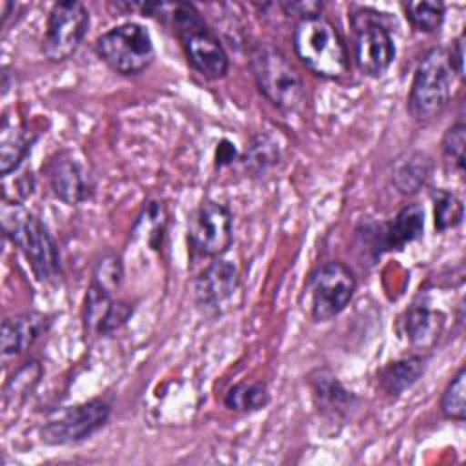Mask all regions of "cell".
<instances>
[{
    "label": "cell",
    "mask_w": 466,
    "mask_h": 466,
    "mask_svg": "<svg viewBox=\"0 0 466 466\" xmlns=\"http://www.w3.org/2000/svg\"><path fill=\"white\" fill-rule=\"evenodd\" d=\"M4 235L25 257L40 282H56L62 277V258L47 226L20 202L2 206Z\"/></svg>",
    "instance_id": "6da1fadb"
},
{
    "label": "cell",
    "mask_w": 466,
    "mask_h": 466,
    "mask_svg": "<svg viewBox=\"0 0 466 466\" xmlns=\"http://www.w3.org/2000/svg\"><path fill=\"white\" fill-rule=\"evenodd\" d=\"M297 58L317 76L340 80L350 73V55L337 27L322 15L297 20L293 36Z\"/></svg>",
    "instance_id": "7a4b0ae2"
},
{
    "label": "cell",
    "mask_w": 466,
    "mask_h": 466,
    "mask_svg": "<svg viewBox=\"0 0 466 466\" xmlns=\"http://www.w3.org/2000/svg\"><path fill=\"white\" fill-rule=\"evenodd\" d=\"M187 64L206 80H220L229 69L228 53L217 33L193 4H175L169 13Z\"/></svg>",
    "instance_id": "3957f363"
},
{
    "label": "cell",
    "mask_w": 466,
    "mask_h": 466,
    "mask_svg": "<svg viewBox=\"0 0 466 466\" xmlns=\"http://www.w3.org/2000/svg\"><path fill=\"white\" fill-rule=\"evenodd\" d=\"M455 73L451 71L446 47H431L426 51L413 71L408 113L413 120L426 124L437 118L450 104Z\"/></svg>",
    "instance_id": "277c9868"
},
{
    "label": "cell",
    "mask_w": 466,
    "mask_h": 466,
    "mask_svg": "<svg viewBox=\"0 0 466 466\" xmlns=\"http://www.w3.org/2000/svg\"><path fill=\"white\" fill-rule=\"evenodd\" d=\"M249 67L262 96L282 113H297L306 104V89L297 69L275 47L260 44L251 49Z\"/></svg>",
    "instance_id": "5b68a950"
},
{
    "label": "cell",
    "mask_w": 466,
    "mask_h": 466,
    "mask_svg": "<svg viewBox=\"0 0 466 466\" xmlns=\"http://www.w3.org/2000/svg\"><path fill=\"white\" fill-rule=\"evenodd\" d=\"M350 24L355 35L353 60L357 69L366 76H382L395 60V42L386 24V13L355 5L350 11Z\"/></svg>",
    "instance_id": "8992f818"
},
{
    "label": "cell",
    "mask_w": 466,
    "mask_h": 466,
    "mask_svg": "<svg viewBox=\"0 0 466 466\" xmlns=\"http://www.w3.org/2000/svg\"><path fill=\"white\" fill-rule=\"evenodd\" d=\"M96 56L116 75L137 76L155 60V46L149 31L137 22L118 24L100 36L95 44Z\"/></svg>",
    "instance_id": "52a82bcc"
},
{
    "label": "cell",
    "mask_w": 466,
    "mask_h": 466,
    "mask_svg": "<svg viewBox=\"0 0 466 466\" xmlns=\"http://www.w3.org/2000/svg\"><path fill=\"white\" fill-rule=\"evenodd\" d=\"M357 291L355 273L339 260L319 266L308 279L306 293L309 315L315 322H328L340 315Z\"/></svg>",
    "instance_id": "ba28073f"
},
{
    "label": "cell",
    "mask_w": 466,
    "mask_h": 466,
    "mask_svg": "<svg viewBox=\"0 0 466 466\" xmlns=\"http://www.w3.org/2000/svg\"><path fill=\"white\" fill-rule=\"evenodd\" d=\"M111 406L104 399H91L55 411L40 428V441L47 446H75L98 433L109 420Z\"/></svg>",
    "instance_id": "9c48e42d"
},
{
    "label": "cell",
    "mask_w": 466,
    "mask_h": 466,
    "mask_svg": "<svg viewBox=\"0 0 466 466\" xmlns=\"http://www.w3.org/2000/svg\"><path fill=\"white\" fill-rule=\"evenodd\" d=\"M87 29L89 11L82 2H55L46 22L42 55L55 64L71 58L82 46Z\"/></svg>",
    "instance_id": "30bf717a"
},
{
    "label": "cell",
    "mask_w": 466,
    "mask_h": 466,
    "mask_svg": "<svg viewBox=\"0 0 466 466\" xmlns=\"http://www.w3.org/2000/svg\"><path fill=\"white\" fill-rule=\"evenodd\" d=\"M187 242L191 251L218 258L233 244V215L217 200H202L187 222Z\"/></svg>",
    "instance_id": "8fae6325"
},
{
    "label": "cell",
    "mask_w": 466,
    "mask_h": 466,
    "mask_svg": "<svg viewBox=\"0 0 466 466\" xmlns=\"http://www.w3.org/2000/svg\"><path fill=\"white\" fill-rule=\"evenodd\" d=\"M424 233V209L420 204H406L390 222L382 224H362L357 231L360 246L373 258L380 257L384 251H400L408 244L419 240Z\"/></svg>",
    "instance_id": "7c38bea8"
},
{
    "label": "cell",
    "mask_w": 466,
    "mask_h": 466,
    "mask_svg": "<svg viewBox=\"0 0 466 466\" xmlns=\"http://www.w3.org/2000/svg\"><path fill=\"white\" fill-rule=\"evenodd\" d=\"M240 291L238 269L231 260L215 258L193 280L195 304L206 315H220L231 308Z\"/></svg>",
    "instance_id": "4fadbf2b"
},
{
    "label": "cell",
    "mask_w": 466,
    "mask_h": 466,
    "mask_svg": "<svg viewBox=\"0 0 466 466\" xmlns=\"http://www.w3.org/2000/svg\"><path fill=\"white\" fill-rule=\"evenodd\" d=\"M44 171L51 193L60 202L67 206H78L93 198L95 180L71 153H55L46 164Z\"/></svg>",
    "instance_id": "5bb4252c"
},
{
    "label": "cell",
    "mask_w": 466,
    "mask_h": 466,
    "mask_svg": "<svg viewBox=\"0 0 466 466\" xmlns=\"http://www.w3.org/2000/svg\"><path fill=\"white\" fill-rule=\"evenodd\" d=\"M313 404L322 419L333 424L348 422L359 408V397L326 368H317L308 375Z\"/></svg>",
    "instance_id": "9a60e30c"
},
{
    "label": "cell",
    "mask_w": 466,
    "mask_h": 466,
    "mask_svg": "<svg viewBox=\"0 0 466 466\" xmlns=\"http://www.w3.org/2000/svg\"><path fill=\"white\" fill-rule=\"evenodd\" d=\"M131 315L133 306L129 302L115 299V293L89 282L82 304V322L86 331L102 337L115 335L127 324Z\"/></svg>",
    "instance_id": "2e32d148"
},
{
    "label": "cell",
    "mask_w": 466,
    "mask_h": 466,
    "mask_svg": "<svg viewBox=\"0 0 466 466\" xmlns=\"http://www.w3.org/2000/svg\"><path fill=\"white\" fill-rule=\"evenodd\" d=\"M446 324V315L426 304L410 306L399 319L400 335L415 350H431Z\"/></svg>",
    "instance_id": "e0dca14e"
},
{
    "label": "cell",
    "mask_w": 466,
    "mask_h": 466,
    "mask_svg": "<svg viewBox=\"0 0 466 466\" xmlns=\"http://www.w3.org/2000/svg\"><path fill=\"white\" fill-rule=\"evenodd\" d=\"M51 326V317L29 311L16 317H7L2 322V355L15 357L29 350Z\"/></svg>",
    "instance_id": "ac0fdd59"
},
{
    "label": "cell",
    "mask_w": 466,
    "mask_h": 466,
    "mask_svg": "<svg viewBox=\"0 0 466 466\" xmlns=\"http://www.w3.org/2000/svg\"><path fill=\"white\" fill-rule=\"evenodd\" d=\"M35 140H36V135L27 133L24 126L15 124V120H11L7 115L2 116L0 173L4 178H7L24 164V160L31 153Z\"/></svg>",
    "instance_id": "d6986e66"
},
{
    "label": "cell",
    "mask_w": 466,
    "mask_h": 466,
    "mask_svg": "<svg viewBox=\"0 0 466 466\" xmlns=\"http://www.w3.org/2000/svg\"><path fill=\"white\" fill-rule=\"evenodd\" d=\"M424 370L426 357L408 355L384 364L377 373V380L386 395L397 397L419 382V379L424 375Z\"/></svg>",
    "instance_id": "ffe728a7"
},
{
    "label": "cell",
    "mask_w": 466,
    "mask_h": 466,
    "mask_svg": "<svg viewBox=\"0 0 466 466\" xmlns=\"http://www.w3.org/2000/svg\"><path fill=\"white\" fill-rule=\"evenodd\" d=\"M42 379V364L36 359H29L15 370L4 386V413L20 408L27 397L35 391Z\"/></svg>",
    "instance_id": "44dd1931"
},
{
    "label": "cell",
    "mask_w": 466,
    "mask_h": 466,
    "mask_svg": "<svg viewBox=\"0 0 466 466\" xmlns=\"http://www.w3.org/2000/svg\"><path fill=\"white\" fill-rule=\"evenodd\" d=\"M433 171V162L424 153H410L399 160L393 169V184L402 195H413L422 189Z\"/></svg>",
    "instance_id": "7402d4cb"
},
{
    "label": "cell",
    "mask_w": 466,
    "mask_h": 466,
    "mask_svg": "<svg viewBox=\"0 0 466 466\" xmlns=\"http://www.w3.org/2000/svg\"><path fill=\"white\" fill-rule=\"evenodd\" d=\"M166 231H167V211L164 202L147 200L135 220L133 235L142 237L147 248H151L153 251H158L164 246Z\"/></svg>",
    "instance_id": "603a6c76"
},
{
    "label": "cell",
    "mask_w": 466,
    "mask_h": 466,
    "mask_svg": "<svg viewBox=\"0 0 466 466\" xmlns=\"http://www.w3.org/2000/svg\"><path fill=\"white\" fill-rule=\"evenodd\" d=\"M271 400L264 380H242L233 384L224 395V406L238 413H253L264 410Z\"/></svg>",
    "instance_id": "cb8c5ba5"
},
{
    "label": "cell",
    "mask_w": 466,
    "mask_h": 466,
    "mask_svg": "<svg viewBox=\"0 0 466 466\" xmlns=\"http://www.w3.org/2000/svg\"><path fill=\"white\" fill-rule=\"evenodd\" d=\"M279 160H280L279 144L266 133H258V135L251 137V140L246 146V151L242 155L244 169L251 177L266 175L279 164Z\"/></svg>",
    "instance_id": "d4e9b609"
},
{
    "label": "cell",
    "mask_w": 466,
    "mask_h": 466,
    "mask_svg": "<svg viewBox=\"0 0 466 466\" xmlns=\"http://www.w3.org/2000/svg\"><path fill=\"white\" fill-rule=\"evenodd\" d=\"M406 20L415 31L435 33L444 22V4L431 0H411L402 4Z\"/></svg>",
    "instance_id": "484cf974"
},
{
    "label": "cell",
    "mask_w": 466,
    "mask_h": 466,
    "mask_svg": "<svg viewBox=\"0 0 466 466\" xmlns=\"http://www.w3.org/2000/svg\"><path fill=\"white\" fill-rule=\"evenodd\" d=\"M464 218V204L453 193L446 189H439L433 193V224L435 229L444 233L448 229L457 228Z\"/></svg>",
    "instance_id": "4316f807"
},
{
    "label": "cell",
    "mask_w": 466,
    "mask_h": 466,
    "mask_svg": "<svg viewBox=\"0 0 466 466\" xmlns=\"http://www.w3.org/2000/svg\"><path fill=\"white\" fill-rule=\"evenodd\" d=\"M122 280H124L122 257L113 251L100 255L91 271V284H95L109 293H116L122 286Z\"/></svg>",
    "instance_id": "83f0119b"
},
{
    "label": "cell",
    "mask_w": 466,
    "mask_h": 466,
    "mask_svg": "<svg viewBox=\"0 0 466 466\" xmlns=\"http://www.w3.org/2000/svg\"><path fill=\"white\" fill-rule=\"evenodd\" d=\"M441 411L450 420H464L466 417V370L461 366L441 395Z\"/></svg>",
    "instance_id": "f1b7e54d"
},
{
    "label": "cell",
    "mask_w": 466,
    "mask_h": 466,
    "mask_svg": "<svg viewBox=\"0 0 466 466\" xmlns=\"http://www.w3.org/2000/svg\"><path fill=\"white\" fill-rule=\"evenodd\" d=\"M464 146H466V126L462 120H457L451 124L442 140H441V151L444 162L455 171L457 175H464Z\"/></svg>",
    "instance_id": "f546056e"
},
{
    "label": "cell",
    "mask_w": 466,
    "mask_h": 466,
    "mask_svg": "<svg viewBox=\"0 0 466 466\" xmlns=\"http://www.w3.org/2000/svg\"><path fill=\"white\" fill-rule=\"evenodd\" d=\"M446 51H448V60H450L451 71L462 80L464 78V33L459 35L451 42V47H448Z\"/></svg>",
    "instance_id": "4dcf8cb0"
},
{
    "label": "cell",
    "mask_w": 466,
    "mask_h": 466,
    "mask_svg": "<svg viewBox=\"0 0 466 466\" xmlns=\"http://www.w3.org/2000/svg\"><path fill=\"white\" fill-rule=\"evenodd\" d=\"M280 7L284 9L286 15H295L300 18H306V16H313V15H320V9H322V4L320 2H282Z\"/></svg>",
    "instance_id": "1f68e13d"
},
{
    "label": "cell",
    "mask_w": 466,
    "mask_h": 466,
    "mask_svg": "<svg viewBox=\"0 0 466 466\" xmlns=\"http://www.w3.org/2000/svg\"><path fill=\"white\" fill-rule=\"evenodd\" d=\"M235 155H237L235 146H233L231 142H228V140H222L220 146L217 147V153H215V160H217L215 164H217V167H222V166L231 164V160L235 158Z\"/></svg>",
    "instance_id": "d6a6232c"
}]
</instances>
